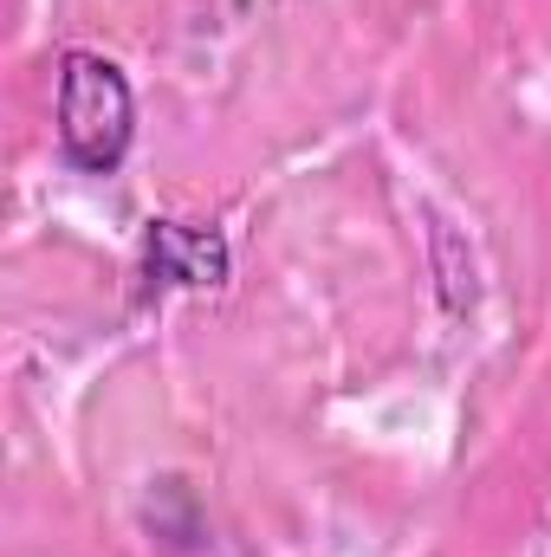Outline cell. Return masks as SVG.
I'll list each match as a JSON object with an SVG mask.
<instances>
[{"instance_id":"cell-1","label":"cell","mask_w":551,"mask_h":557,"mask_svg":"<svg viewBox=\"0 0 551 557\" xmlns=\"http://www.w3.org/2000/svg\"><path fill=\"white\" fill-rule=\"evenodd\" d=\"M59 149L72 169L85 175H111L131 156V131H137V104L131 85L111 59L98 52H65L59 59Z\"/></svg>"},{"instance_id":"cell-2","label":"cell","mask_w":551,"mask_h":557,"mask_svg":"<svg viewBox=\"0 0 551 557\" xmlns=\"http://www.w3.org/2000/svg\"><path fill=\"white\" fill-rule=\"evenodd\" d=\"M149 278L156 285H221L228 278V240L215 227L156 221L149 227Z\"/></svg>"}]
</instances>
